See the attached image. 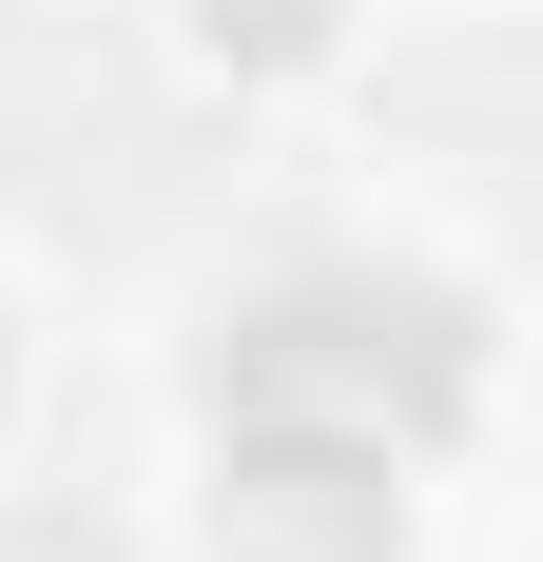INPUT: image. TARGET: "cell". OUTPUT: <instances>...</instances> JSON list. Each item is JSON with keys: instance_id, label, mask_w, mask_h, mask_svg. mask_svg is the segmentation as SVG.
<instances>
[{"instance_id": "1", "label": "cell", "mask_w": 543, "mask_h": 562, "mask_svg": "<svg viewBox=\"0 0 543 562\" xmlns=\"http://www.w3.org/2000/svg\"><path fill=\"white\" fill-rule=\"evenodd\" d=\"M233 427V562H388L408 465L466 427V330L428 291H272L214 349Z\"/></svg>"}]
</instances>
